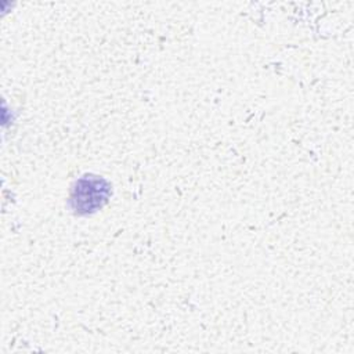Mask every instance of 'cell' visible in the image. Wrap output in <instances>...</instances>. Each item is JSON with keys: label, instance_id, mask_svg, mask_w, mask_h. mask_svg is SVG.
<instances>
[{"label": "cell", "instance_id": "1", "mask_svg": "<svg viewBox=\"0 0 354 354\" xmlns=\"http://www.w3.org/2000/svg\"><path fill=\"white\" fill-rule=\"evenodd\" d=\"M109 188L104 178L84 176L76 181L71 194V203L77 213H91L108 201Z\"/></svg>", "mask_w": 354, "mask_h": 354}]
</instances>
